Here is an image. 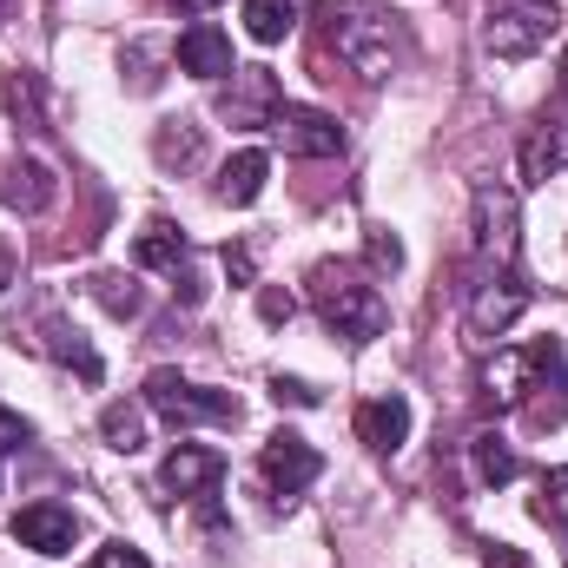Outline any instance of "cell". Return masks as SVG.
Returning a JSON list of instances; mask_svg holds the SVG:
<instances>
[{
  "instance_id": "83f0119b",
  "label": "cell",
  "mask_w": 568,
  "mask_h": 568,
  "mask_svg": "<svg viewBox=\"0 0 568 568\" xmlns=\"http://www.w3.org/2000/svg\"><path fill=\"white\" fill-rule=\"evenodd\" d=\"M27 443H33V424L13 417V410H0V456H13V449H27Z\"/></svg>"
},
{
  "instance_id": "d6a6232c",
  "label": "cell",
  "mask_w": 568,
  "mask_h": 568,
  "mask_svg": "<svg viewBox=\"0 0 568 568\" xmlns=\"http://www.w3.org/2000/svg\"><path fill=\"white\" fill-rule=\"evenodd\" d=\"M7 284H13V245L0 239V291H7Z\"/></svg>"
},
{
  "instance_id": "8fae6325",
  "label": "cell",
  "mask_w": 568,
  "mask_h": 568,
  "mask_svg": "<svg viewBox=\"0 0 568 568\" xmlns=\"http://www.w3.org/2000/svg\"><path fill=\"white\" fill-rule=\"evenodd\" d=\"M73 536H80V516L60 509V503H27V509L13 516V542L33 549V556H67Z\"/></svg>"
},
{
  "instance_id": "e575fe53",
  "label": "cell",
  "mask_w": 568,
  "mask_h": 568,
  "mask_svg": "<svg viewBox=\"0 0 568 568\" xmlns=\"http://www.w3.org/2000/svg\"><path fill=\"white\" fill-rule=\"evenodd\" d=\"M7 7H13V0H0V13H7Z\"/></svg>"
},
{
  "instance_id": "7c38bea8",
  "label": "cell",
  "mask_w": 568,
  "mask_h": 568,
  "mask_svg": "<svg viewBox=\"0 0 568 568\" xmlns=\"http://www.w3.org/2000/svg\"><path fill=\"white\" fill-rule=\"evenodd\" d=\"M219 476H225V456L205 449V443H179V449L159 463V483H165L172 496H205V489H219Z\"/></svg>"
},
{
  "instance_id": "4dcf8cb0",
  "label": "cell",
  "mask_w": 568,
  "mask_h": 568,
  "mask_svg": "<svg viewBox=\"0 0 568 568\" xmlns=\"http://www.w3.org/2000/svg\"><path fill=\"white\" fill-rule=\"evenodd\" d=\"M483 568H536V562H529L523 549H509V542H496V549H489V562H483Z\"/></svg>"
},
{
  "instance_id": "ba28073f",
  "label": "cell",
  "mask_w": 568,
  "mask_h": 568,
  "mask_svg": "<svg viewBox=\"0 0 568 568\" xmlns=\"http://www.w3.org/2000/svg\"><path fill=\"white\" fill-rule=\"evenodd\" d=\"M258 469H265V489L278 496V503H297L317 476H324V456L297 436V429H278L272 443H265V456H258Z\"/></svg>"
},
{
  "instance_id": "f1b7e54d",
  "label": "cell",
  "mask_w": 568,
  "mask_h": 568,
  "mask_svg": "<svg viewBox=\"0 0 568 568\" xmlns=\"http://www.w3.org/2000/svg\"><path fill=\"white\" fill-rule=\"evenodd\" d=\"M272 397H278V404H297V410H311V404H317V390H311L304 377H272Z\"/></svg>"
},
{
  "instance_id": "9a60e30c",
  "label": "cell",
  "mask_w": 568,
  "mask_h": 568,
  "mask_svg": "<svg viewBox=\"0 0 568 568\" xmlns=\"http://www.w3.org/2000/svg\"><path fill=\"white\" fill-rule=\"evenodd\" d=\"M357 436H364L371 449H404V443H410V404H404V397H371V404H357Z\"/></svg>"
},
{
  "instance_id": "44dd1931",
  "label": "cell",
  "mask_w": 568,
  "mask_h": 568,
  "mask_svg": "<svg viewBox=\"0 0 568 568\" xmlns=\"http://www.w3.org/2000/svg\"><path fill=\"white\" fill-rule=\"evenodd\" d=\"M291 27H297V7L291 0H245V33L258 47H278Z\"/></svg>"
},
{
  "instance_id": "cb8c5ba5",
  "label": "cell",
  "mask_w": 568,
  "mask_h": 568,
  "mask_svg": "<svg viewBox=\"0 0 568 568\" xmlns=\"http://www.w3.org/2000/svg\"><path fill=\"white\" fill-rule=\"evenodd\" d=\"M536 523L568 529V463H562V469H549V476L536 483Z\"/></svg>"
},
{
  "instance_id": "1f68e13d",
  "label": "cell",
  "mask_w": 568,
  "mask_h": 568,
  "mask_svg": "<svg viewBox=\"0 0 568 568\" xmlns=\"http://www.w3.org/2000/svg\"><path fill=\"white\" fill-rule=\"evenodd\" d=\"M225 272L245 284V278H252V252H245V245H225Z\"/></svg>"
},
{
  "instance_id": "277c9868",
  "label": "cell",
  "mask_w": 568,
  "mask_h": 568,
  "mask_svg": "<svg viewBox=\"0 0 568 568\" xmlns=\"http://www.w3.org/2000/svg\"><path fill=\"white\" fill-rule=\"evenodd\" d=\"M556 33H562V7H549V0H516V7H503V13H489L483 47H489L496 60H536Z\"/></svg>"
},
{
  "instance_id": "5b68a950",
  "label": "cell",
  "mask_w": 568,
  "mask_h": 568,
  "mask_svg": "<svg viewBox=\"0 0 568 568\" xmlns=\"http://www.w3.org/2000/svg\"><path fill=\"white\" fill-rule=\"evenodd\" d=\"M516 192L509 185H483L469 205V252L483 272H516Z\"/></svg>"
},
{
  "instance_id": "8992f818",
  "label": "cell",
  "mask_w": 568,
  "mask_h": 568,
  "mask_svg": "<svg viewBox=\"0 0 568 568\" xmlns=\"http://www.w3.org/2000/svg\"><path fill=\"white\" fill-rule=\"evenodd\" d=\"M145 404L165 417V424H239V397L232 390H205L179 371H152L145 377Z\"/></svg>"
},
{
  "instance_id": "603a6c76",
  "label": "cell",
  "mask_w": 568,
  "mask_h": 568,
  "mask_svg": "<svg viewBox=\"0 0 568 568\" xmlns=\"http://www.w3.org/2000/svg\"><path fill=\"white\" fill-rule=\"evenodd\" d=\"M100 436H106V449L140 456L145 449V417L133 410V404H106V410H100Z\"/></svg>"
},
{
  "instance_id": "836d02e7",
  "label": "cell",
  "mask_w": 568,
  "mask_h": 568,
  "mask_svg": "<svg viewBox=\"0 0 568 568\" xmlns=\"http://www.w3.org/2000/svg\"><path fill=\"white\" fill-rule=\"evenodd\" d=\"M172 7H185V13H205V7H219V0H172Z\"/></svg>"
},
{
  "instance_id": "5bb4252c",
  "label": "cell",
  "mask_w": 568,
  "mask_h": 568,
  "mask_svg": "<svg viewBox=\"0 0 568 568\" xmlns=\"http://www.w3.org/2000/svg\"><path fill=\"white\" fill-rule=\"evenodd\" d=\"M40 344H47V357H53V364L80 371L87 384H100V377H106V364H100V351L87 344V331H80V324H67V317H47V324H40Z\"/></svg>"
},
{
  "instance_id": "7a4b0ae2",
  "label": "cell",
  "mask_w": 568,
  "mask_h": 568,
  "mask_svg": "<svg viewBox=\"0 0 568 568\" xmlns=\"http://www.w3.org/2000/svg\"><path fill=\"white\" fill-rule=\"evenodd\" d=\"M324 47L357 73V80H390L397 67V20L377 13L371 0H317Z\"/></svg>"
},
{
  "instance_id": "ffe728a7",
  "label": "cell",
  "mask_w": 568,
  "mask_h": 568,
  "mask_svg": "<svg viewBox=\"0 0 568 568\" xmlns=\"http://www.w3.org/2000/svg\"><path fill=\"white\" fill-rule=\"evenodd\" d=\"M469 456H476V476H483L489 489L516 483V469H523V463H516V449H509L496 429H476V436H469Z\"/></svg>"
},
{
  "instance_id": "3957f363",
  "label": "cell",
  "mask_w": 568,
  "mask_h": 568,
  "mask_svg": "<svg viewBox=\"0 0 568 568\" xmlns=\"http://www.w3.org/2000/svg\"><path fill=\"white\" fill-rule=\"evenodd\" d=\"M311 311H317L337 337H351V344H371V337H384V324H390V304L377 297V284L364 278L357 265H337V258L311 265Z\"/></svg>"
},
{
  "instance_id": "9c48e42d",
  "label": "cell",
  "mask_w": 568,
  "mask_h": 568,
  "mask_svg": "<svg viewBox=\"0 0 568 568\" xmlns=\"http://www.w3.org/2000/svg\"><path fill=\"white\" fill-rule=\"evenodd\" d=\"M272 133H278V145L297 152V159H337V152H344V126H337L331 113H317V106H278V113H272Z\"/></svg>"
},
{
  "instance_id": "ac0fdd59",
  "label": "cell",
  "mask_w": 568,
  "mask_h": 568,
  "mask_svg": "<svg viewBox=\"0 0 568 568\" xmlns=\"http://www.w3.org/2000/svg\"><path fill=\"white\" fill-rule=\"evenodd\" d=\"M133 265H140V272H172V278H179V265H185V232L165 225V219H152L140 239H133Z\"/></svg>"
},
{
  "instance_id": "484cf974",
  "label": "cell",
  "mask_w": 568,
  "mask_h": 568,
  "mask_svg": "<svg viewBox=\"0 0 568 568\" xmlns=\"http://www.w3.org/2000/svg\"><path fill=\"white\" fill-rule=\"evenodd\" d=\"M291 311H297V297H291V291H278V284H265V291H258V317H265V324H291Z\"/></svg>"
},
{
  "instance_id": "d6986e66",
  "label": "cell",
  "mask_w": 568,
  "mask_h": 568,
  "mask_svg": "<svg viewBox=\"0 0 568 568\" xmlns=\"http://www.w3.org/2000/svg\"><path fill=\"white\" fill-rule=\"evenodd\" d=\"M0 199L20 205V212H40V205H53V172H47L40 159H20V165H7V179H0Z\"/></svg>"
},
{
  "instance_id": "f546056e",
  "label": "cell",
  "mask_w": 568,
  "mask_h": 568,
  "mask_svg": "<svg viewBox=\"0 0 568 568\" xmlns=\"http://www.w3.org/2000/svg\"><path fill=\"white\" fill-rule=\"evenodd\" d=\"M371 265H384V272H397V265H404V245H397L390 232H371Z\"/></svg>"
},
{
  "instance_id": "6da1fadb",
  "label": "cell",
  "mask_w": 568,
  "mask_h": 568,
  "mask_svg": "<svg viewBox=\"0 0 568 568\" xmlns=\"http://www.w3.org/2000/svg\"><path fill=\"white\" fill-rule=\"evenodd\" d=\"M483 384H489L496 410H523L536 429H556L568 417V357L556 337L496 351L489 371H483Z\"/></svg>"
},
{
  "instance_id": "7402d4cb",
  "label": "cell",
  "mask_w": 568,
  "mask_h": 568,
  "mask_svg": "<svg viewBox=\"0 0 568 568\" xmlns=\"http://www.w3.org/2000/svg\"><path fill=\"white\" fill-rule=\"evenodd\" d=\"M199 126H192V120H165V126H159V140H152V152H159V165H165V172H185V165H199Z\"/></svg>"
},
{
  "instance_id": "e0dca14e",
  "label": "cell",
  "mask_w": 568,
  "mask_h": 568,
  "mask_svg": "<svg viewBox=\"0 0 568 568\" xmlns=\"http://www.w3.org/2000/svg\"><path fill=\"white\" fill-rule=\"evenodd\" d=\"M265 172H272V159H265L258 145L232 152V159L219 165V199H225V205H252V199L265 192Z\"/></svg>"
},
{
  "instance_id": "30bf717a",
  "label": "cell",
  "mask_w": 568,
  "mask_h": 568,
  "mask_svg": "<svg viewBox=\"0 0 568 568\" xmlns=\"http://www.w3.org/2000/svg\"><path fill=\"white\" fill-rule=\"evenodd\" d=\"M172 60H179V73H192V80H225V73H239V67H232V33H225L219 20H192V27L179 33Z\"/></svg>"
},
{
  "instance_id": "52a82bcc",
  "label": "cell",
  "mask_w": 568,
  "mask_h": 568,
  "mask_svg": "<svg viewBox=\"0 0 568 568\" xmlns=\"http://www.w3.org/2000/svg\"><path fill=\"white\" fill-rule=\"evenodd\" d=\"M523 311H529V284L516 278V272H483V278L469 284L463 331H469V344H496Z\"/></svg>"
},
{
  "instance_id": "4fadbf2b",
  "label": "cell",
  "mask_w": 568,
  "mask_h": 568,
  "mask_svg": "<svg viewBox=\"0 0 568 568\" xmlns=\"http://www.w3.org/2000/svg\"><path fill=\"white\" fill-rule=\"evenodd\" d=\"M239 80V93H225V120L232 126H272V113H278V80L265 73V67H239L232 73Z\"/></svg>"
},
{
  "instance_id": "d4e9b609",
  "label": "cell",
  "mask_w": 568,
  "mask_h": 568,
  "mask_svg": "<svg viewBox=\"0 0 568 568\" xmlns=\"http://www.w3.org/2000/svg\"><path fill=\"white\" fill-rule=\"evenodd\" d=\"M93 297H100L113 317H133V311H140V291H133V278H113V272H100V278H93Z\"/></svg>"
},
{
  "instance_id": "2e32d148",
  "label": "cell",
  "mask_w": 568,
  "mask_h": 568,
  "mask_svg": "<svg viewBox=\"0 0 568 568\" xmlns=\"http://www.w3.org/2000/svg\"><path fill=\"white\" fill-rule=\"evenodd\" d=\"M562 165H568V113H549V120L523 140V179L542 185V179L562 172Z\"/></svg>"
},
{
  "instance_id": "4316f807",
  "label": "cell",
  "mask_w": 568,
  "mask_h": 568,
  "mask_svg": "<svg viewBox=\"0 0 568 568\" xmlns=\"http://www.w3.org/2000/svg\"><path fill=\"white\" fill-rule=\"evenodd\" d=\"M87 568H152V562H145V549H133V542H106Z\"/></svg>"
}]
</instances>
